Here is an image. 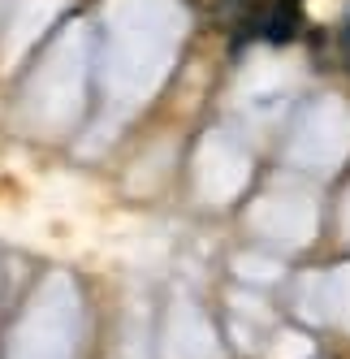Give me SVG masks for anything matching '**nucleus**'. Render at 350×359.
<instances>
[{"instance_id":"obj_1","label":"nucleus","mask_w":350,"mask_h":359,"mask_svg":"<svg viewBox=\"0 0 350 359\" xmlns=\"http://www.w3.org/2000/svg\"><path fill=\"white\" fill-rule=\"evenodd\" d=\"M260 27H264V39L268 43H290L298 35V0H277Z\"/></svg>"},{"instance_id":"obj_2","label":"nucleus","mask_w":350,"mask_h":359,"mask_svg":"<svg viewBox=\"0 0 350 359\" xmlns=\"http://www.w3.org/2000/svg\"><path fill=\"white\" fill-rule=\"evenodd\" d=\"M342 43H346V53H350V13H346V22H342Z\"/></svg>"}]
</instances>
